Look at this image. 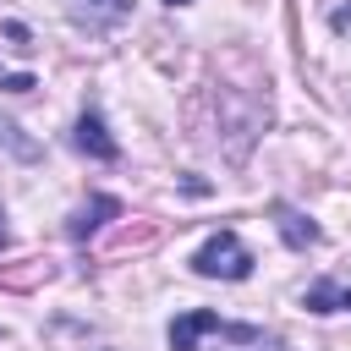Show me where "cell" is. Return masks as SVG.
<instances>
[{"mask_svg": "<svg viewBox=\"0 0 351 351\" xmlns=\"http://www.w3.org/2000/svg\"><path fill=\"white\" fill-rule=\"evenodd\" d=\"M192 269H197L203 280H247V274H252V252H247V241H241L236 230H214V236L192 252Z\"/></svg>", "mask_w": 351, "mask_h": 351, "instance_id": "cell-1", "label": "cell"}, {"mask_svg": "<svg viewBox=\"0 0 351 351\" xmlns=\"http://www.w3.org/2000/svg\"><path fill=\"white\" fill-rule=\"evenodd\" d=\"M203 335H219V340H236V346H258V340H263V329L225 324V318H214V313L192 307V313H181V318L170 324V351H197V340H203Z\"/></svg>", "mask_w": 351, "mask_h": 351, "instance_id": "cell-2", "label": "cell"}, {"mask_svg": "<svg viewBox=\"0 0 351 351\" xmlns=\"http://www.w3.org/2000/svg\"><path fill=\"white\" fill-rule=\"evenodd\" d=\"M126 11H132V0H66V16L88 33H110L115 22H126Z\"/></svg>", "mask_w": 351, "mask_h": 351, "instance_id": "cell-3", "label": "cell"}, {"mask_svg": "<svg viewBox=\"0 0 351 351\" xmlns=\"http://www.w3.org/2000/svg\"><path fill=\"white\" fill-rule=\"evenodd\" d=\"M71 143H77V148H82V154H93V159H104V165H110V159H115V154H121V148H115V137H110V126H104V115H99V110H82V115H77V132H71Z\"/></svg>", "mask_w": 351, "mask_h": 351, "instance_id": "cell-4", "label": "cell"}, {"mask_svg": "<svg viewBox=\"0 0 351 351\" xmlns=\"http://www.w3.org/2000/svg\"><path fill=\"white\" fill-rule=\"evenodd\" d=\"M302 307H307V313H351V285H340V280H313V285L302 291Z\"/></svg>", "mask_w": 351, "mask_h": 351, "instance_id": "cell-5", "label": "cell"}, {"mask_svg": "<svg viewBox=\"0 0 351 351\" xmlns=\"http://www.w3.org/2000/svg\"><path fill=\"white\" fill-rule=\"evenodd\" d=\"M115 214H121V203H115V197H104V192H99V197H88V203H82V208H77V214H71V225H66V230H71V236H77V241H88V236H93V230H99V225H104V219H115Z\"/></svg>", "mask_w": 351, "mask_h": 351, "instance_id": "cell-6", "label": "cell"}, {"mask_svg": "<svg viewBox=\"0 0 351 351\" xmlns=\"http://www.w3.org/2000/svg\"><path fill=\"white\" fill-rule=\"evenodd\" d=\"M274 225H280V236H285L291 247H318V241H324V230H318L313 219H302L296 208H285V203L274 208Z\"/></svg>", "mask_w": 351, "mask_h": 351, "instance_id": "cell-7", "label": "cell"}, {"mask_svg": "<svg viewBox=\"0 0 351 351\" xmlns=\"http://www.w3.org/2000/svg\"><path fill=\"white\" fill-rule=\"evenodd\" d=\"M0 148H16V154H33V148H27L22 137H16V126H11L5 115H0Z\"/></svg>", "mask_w": 351, "mask_h": 351, "instance_id": "cell-8", "label": "cell"}, {"mask_svg": "<svg viewBox=\"0 0 351 351\" xmlns=\"http://www.w3.org/2000/svg\"><path fill=\"white\" fill-rule=\"evenodd\" d=\"M5 38H11V49H33V44H27V27H22V22H5Z\"/></svg>", "mask_w": 351, "mask_h": 351, "instance_id": "cell-9", "label": "cell"}, {"mask_svg": "<svg viewBox=\"0 0 351 351\" xmlns=\"http://www.w3.org/2000/svg\"><path fill=\"white\" fill-rule=\"evenodd\" d=\"M0 88H5V93H27V88H33V77H27V71H16V77H0Z\"/></svg>", "mask_w": 351, "mask_h": 351, "instance_id": "cell-10", "label": "cell"}, {"mask_svg": "<svg viewBox=\"0 0 351 351\" xmlns=\"http://www.w3.org/2000/svg\"><path fill=\"white\" fill-rule=\"evenodd\" d=\"M258 351H285V346H263V340H258Z\"/></svg>", "mask_w": 351, "mask_h": 351, "instance_id": "cell-11", "label": "cell"}, {"mask_svg": "<svg viewBox=\"0 0 351 351\" xmlns=\"http://www.w3.org/2000/svg\"><path fill=\"white\" fill-rule=\"evenodd\" d=\"M165 5H186V0H165Z\"/></svg>", "mask_w": 351, "mask_h": 351, "instance_id": "cell-12", "label": "cell"}]
</instances>
